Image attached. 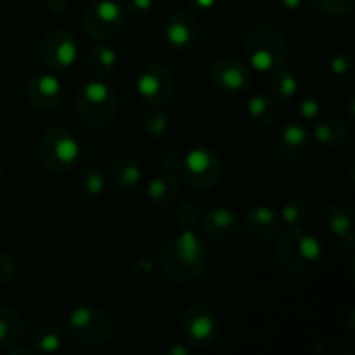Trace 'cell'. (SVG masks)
I'll list each match as a JSON object with an SVG mask.
<instances>
[{"mask_svg":"<svg viewBox=\"0 0 355 355\" xmlns=\"http://www.w3.org/2000/svg\"><path fill=\"white\" fill-rule=\"evenodd\" d=\"M350 64H352V59H350V55L345 54V52H338V54L331 55V59H329V62H328V68L333 75L343 76L349 73Z\"/></svg>","mask_w":355,"mask_h":355,"instance_id":"obj_33","label":"cell"},{"mask_svg":"<svg viewBox=\"0 0 355 355\" xmlns=\"http://www.w3.org/2000/svg\"><path fill=\"white\" fill-rule=\"evenodd\" d=\"M201 222V210L198 205L184 201L175 208V224L180 231H194Z\"/></svg>","mask_w":355,"mask_h":355,"instance_id":"obj_30","label":"cell"},{"mask_svg":"<svg viewBox=\"0 0 355 355\" xmlns=\"http://www.w3.org/2000/svg\"><path fill=\"white\" fill-rule=\"evenodd\" d=\"M0 175H2V166H0Z\"/></svg>","mask_w":355,"mask_h":355,"instance_id":"obj_43","label":"cell"},{"mask_svg":"<svg viewBox=\"0 0 355 355\" xmlns=\"http://www.w3.org/2000/svg\"><path fill=\"white\" fill-rule=\"evenodd\" d=\"M168 116L159 110L149 111V113L144 114V118H142V132L151 139L163 137V135L166 134V130H168Z\"/></svg>","mask_w":355,"mask_h":355,"instance_id":"obj_31","label":"cell"},{"mask_svg":"<svg viewBox=\"0 0 355 355\" xmlns=\"http://www.w3.org/2000/svg\"><path fill=\"white\" fill-rule=\"evenodd\" d=\"M153 272V262L151 259H141L139 262H135V266L132 267V274L135 277H148Z\"/></svg>","mask_w":355,"mask_h":355,"instance_id":"obj_35","label":"cell"},{"mask_svg":"<svg viewBox=\"0 0 355 355\" xmlns=\"http://www.w3.org/2000/svg\"><path fill=\"white\" fill-rule=\"evenodd\" d=\"M246 110H248L250 118L262 127H270L279 118V106L267 94H255L250 97Z\"/></svg>","mask_w":355,"mask_h":355,"instance_id":"obj_21","label":"cell"},{"mask_svg":"<svg viewBox=\"0 0 355 355\" xmlns=\"http://www.w3.org/2000/svg\"><path fill=\"white\" fill-rule=\"evenodd\" d=\"M245 54L250 68L272 73L288 58L286 37L272 23L253 24L245 37Z\"/></svg>","mask_w":355,"mask_h":355,"instance_id":"obj_3","label":"cell"},{"mask_svg":"<svg viewBox=\"0 0 355 355\" xmlns=\"http://www.w3.org/2000/svg\"><path fill=\"white\" fill-rule=\"evenodd\" d=\"M62 345V329L59 326H42L33 333V349L40 354H54Z\"/></svg>","mask_w":355,"mask_h":355,"instance_id":"obj_27","label":"cell"},{"mask_svg":"<svg viewBox=\"0 0 355 355\" xmlns=\"http://www.w3.org/2000/svg\"><path fill=\"white\" fill-rule=\"evenodd\" d=\"M75 184L80 193L85 194V196H99L104 193L106 179H104L99 166H96L94 163H83L76 172Z\"/></svg>","mask_w":355,"mask_h":355,"instance_id":"obj_23","label":"cell"},{"mask_svg":"<svg viewBox=\"0 0 355 355\" xmlns=\"http://www.w3.org/2000/svg\"><path fill=\"white\" fill-rule=\"evenodd\" d=\"M173 85L175 83H173L170 69L159 62H151V64L144 66L135 82L139 96L149 106H165L172 97Z\"/></svg>","mask_w":355,"mask_h":355,"instance_id":"obj_12","label":"cell"},{"mask_svg":"<svg viewBox=\"0 0 355 355\" xmlns=\"http://www.w3.org/2000/svg\"><path fill=\"white\" fill-rule=\"evenodd\" d=\"M355 0H309V6L324 16H347L354 10Z\"/></svg>","mask_w":355,"mask_h":355,"instance_id":"obj_29","label":"cell"},{"mask_svg":"<svg viewBox=\"0 0 355 355\" xmlns=\"http://www.w3.org/2000/svg\"><path fill=\"white\" fill-rule=\"evenodd\" d=\"M269 89L276 99L290 101L298 94L300 83H298V78L290 71V69H284L283 66H281V68L274 69V71L270 73Z\"/></svg>","mask_w":355,"mask_h":355,"instance_id":"obj_25","label":"cell"},{"mask_svg":"<svg viewBox=\"0 0 355 355\" xmlns=\"http://www.w3.org/2000/svg\"><path fill=\"white\" fill-rule=\"evenodd\" d=\"M68 333L87 347L106 345L113 338V321L104 311L96 307H76L66 321Z\"/></svg>","mask_w":355,"mask_h":355,"instance_id":"obj_6","label":"cell"},{"mask_svg":"<svg viewBox=\"0 0 355 355\" xmlns=\"http://www.w3.org/2000/svg\"><path fill=\"white\" fill-rule=\"evenodd\" d=\"M111 175H113L116 187H120V189L123 191H130L134 189V187H137L139 182H141L142 168L141 165H139L137 159L120 158L113 165Z\"/></svg>","mask_w":355,"mask_h":355,"instance_id":"obj_24","label":"cell"},{"mask_svg":"<svg viewBox=\"0 0 355 355\" xmlns=\"http://www.w3.org/2000/svg\"><path fill=\"white\" fill-rule=\"evenodd\" d=\"M40 158L52 172H68L80 158L78 141L66 128H47L40 139Z\"/></svg>","mask_w":355,"mask_h":355,"instance_id":"obj_7","label":"cell"},{"mask_svg":"<svg viewBox=\"0 0 355 355\" xmlns=\"http://www.w3.org/2000/svg\"><path fill=\"white\" fill-rule=\"evenodd\" d=\"M28 99L31 106H35L40 111H51L58 107L62 97V85L55 76L40 73L33 75L28 82Z\"/></svg>","mask_w":355,"mask_h":355,"instance_id":"obj_16","label":"cell"},{"mask_svg":"<svg viewBox=\"0 0 355 355\" xmlns=\"http://www.w3.org/2000/svg\"><path fill=\"white\" fill-rule=\"evenodd\" d=\"M116 61V52L107 45H97L87 55V66H89L90 73H94L97 78H106L114 69Z\"/></svg>","mask_w":355,"mask_h":355,"instance_id":"obj_26","label":"cell"},{"mask_svg":"<svg viewBox=\"0 0 355 355\" xmlns=\"http://www.w3.org/2000/svg\"><path fill=\"white\" fill-rule=\"evenodd\" d=\"M314 139L324 148H338L349 139V127L340 118H322L314 125Z\"/></svg>","mask_w":355,"mask_h":355,"instance_id":"obj_20","label":"cell"},{"mask_svg":"<svg viewBox=\"0 0 355 355\" xmlns=\"http://www.w3.org/2000/svg\"><path fill=\"white\" fill-rule=\"evenodd\" d=\"M162 272L177 284L200 279L210 262V253L203 239L194 231H180L172 236L158 253Z\"/></svg>","mask_w":355,"mask_h":355,"instance_id":"obj_1","label":"cell"},{"mask_svg":"<svg viewBox=\"0 0 355 355\" xmlns=\"http://www.w3.org/2000/svg\"><path fill=\"white\" fill-rule=\"evenodd\" d=\"M307 203L300 200V198H293V200L286 201L283 205L279 211V218L284 224L290 225V227H298V225H302L307 220Z\"/></svg>","mask_w":355,"mask_h":355,"instance_id":"obj_28","label":"cell"},{"mask_svg":"<svg viewBox=\"0 0 355 355\" xmlns=\"http://www.w3.org/2000/svg\"><path fill=\"white\" fill-rule=\"evenodd\" d=\"M326 224L329 231L342 239L345 245L352 246L355 238V210L349 201H335L326 210Z\"/></svg>","mask_w":355,"mask_h":355,"instance_id":"obj_17","label":"cell"},{"mask_svg":"<svg viewBox=\"0 0 355 355\" xmlns=\"http://www.w3.org/2000/svg\"><path fill=\"white\" fill-rule=\"evenodd\" d=\"M40 59L44 64L52 69H68L78 59V44L75 37L66 30H52L42 38L38 49Z\"/></svg>","mask_w":355,"mask_h":355,"instance_id":"obj_13","label":"cell"},{"mask_svg":"<svg viewBox=\"0 0 355 355\" xmlns=\"http://www.w3.org/2000/svg\"><path fill=\"white\" fill-rule=\"evenodd\" d=\"M128 9L134 14H146L153 9V0H128Z\"/></svg>","mask_w":355,"mask_h":355,"instance_id":"obj_36","label":"cell"},{"mask_svg":"<svg viewBox=\"0 0 355 355\" xmlns=\"http://www.w3.org/2000/svg\"><path fill=\"white\" fill-rule=\"evenodd\" d=\"M9 354L10 355H16V354H28V355H31V354H35V349L33 350H28V349H10V347H9Z\"/></svg>","mask_w":355,"mask_h":355,"instance_id":"obj_42","label":"cell"},{"mask_svg":"<svg viewBox=\"0 0 355 355\" xmlns=\"http://www.w3.org/2000/svg\"><path fill=\"white\" fill-rule=\"evenodd\" d=\"M274 6L281 12H297L302 6V0H274Z\"/></svg>","mask_w":355,"mask_h":355,"instance_id":"obj_37","label":"cell"},{"mask_svg":"<svg viewBox=\"0 0 355 355\" xmlns=\"http://www.w3.org/2000/svg\"><path fill=\"white\" fill-rule=\"evenodd\" d=\"M354 96L349 97V101H347V113H349V121H354Z\"/></svg>","mask_w":355,"mask_h":355,"instance_id":"obj_41","label":"cell"},{"mask_svg":"<svg viewBox=\"0 0 355 355\" xmlns=\"http://www.w3.org/2000/svg\"><path fill=\"white\" fill-rule=\"evenodd\" d=\"M68 3L69 0H45V7L54 14H61L62 10H66Z\"/></svg>","mask_w":355,"mask_h":355,"instance_id":"obj_39","label":"cell"},{"mask_svg":"<svg viewBox=\"0 0 355 355\" xmlns=\"http://www.w3.org/2000/svg\"><path fill=\"white\" fill-rule=\"evenodd\" d=\"M184 340L194 349H208L220 336V319L208 305L194 304L182 315Z\"/></svg>","mask_w":355,"mask_h":355,"instance_id":"obj_8","label":"cell"},{"mask_svg":"<svg viewBox=\"0 0 355 355\" xmlns=\"http://www.w3.org/2000/svg\"><path fill=\"white\" fill-rule=\"evenodd\" d=\"M125 21L123 9L114 0H96L83 16V30L94 40L113 38L121 30Z\"/></svg>","mask_w":355,"mask_h":355,"instance_id":"obj_10","label":"cell"},{"mask_svg":"<svg viewBox=\"0 0 355 355\" xmlns=\"http://www.w3.org/2000/svg\"><path fill=\"white\" fill-rule=\"evenodd\" d=\"M17 267L14 260L6 253H0V288L7 286L16 277Z\"/></svg>","mask_w":355,"mask_h":355,"instance_id":"obj_32","label":"cell"},{"mask_svg":"<svg viewBox=\"0 0 355 355\" xmlns=\"http://www.w3.org/2000/svg\"><path fill=\"white\" fill-rule=\"evenodd\" d=\"M24 335V322L16 311L0 307V349L17 345Z\"/></svg>","mask_w":355,"mask_h":355,"instance_id":"obj_22","label":"cell"},{"mask_svg":"<svg viewBox=\"0 0 355 355\" xmlns=\"http://www.w3.org/2000/svg\"><path fill=\"white\" fill-rule=\"evenodd\" d=\"M319 110H321V106H319V101L315 97H305L298 104V114L304 120H315L319 114Z\"/></svg>","mask_w":355,"mask_h":355,"instance_id":"obj_34","label":"cell"},{"mask_svg":"<svg viewBox=\"0 0 355 355\" xmlns=\"http://www.w3.org/2000/svg\"><path fill=\"white\" fill-rule=\"evenodd\" d=\"M312 144V135L300 121H288L281 125L270 139V149L281 162H297L307 155Z\"/></svg>","mask_w":355,"mask_h":355,"instance_id":"obj_11","label":"cell"},{"mask_svg":"<svg viewBox=\"0 0 355 355\" xmlns=\"http://www.w3.org/2000/svg\"><path fill=\"white\" fill-rule=\"evenodd\" d=\"M201 229H203V234L214 241H231L241 229V218L231 208L218 207L201 217Z\"/></svg>","mask_w":355,"mask_h":355,"instance_id":"obj_14","label":"cell"},{"mask_svg":"<svg viewBox=\"0 0 355 355\" xmlns=\"http://www.w3.org/2000/svg\"><path fill=\"white\" fill-rule=\"evenodd\" d=\"M277 262L297 276L315 272L324 259V248L318 236L298 227H290L277 238L274 245Z\"/></svg>","mask_w":355,"mask_h":355,"instance_id":"obj_2","label":"cell"},{"mask_svg":"<svg viewBox=\"0 0 355 355\" xmlns=\"http://www.w3.org/2000/svg\"><path fill=\"white\" fill-rule=\"evenodd\" d=\"M187 3H189L191 9L203 12V10L214 9V6L217 3V0H187Z\"/></svg>","mask_w":355,"mask_h":355,"instance_id":"obj_38","label":"cell"},{"mask_svg":"<svg viewBox=\"0 0 355 355\" xmlns=\"http://www.w3.org/2000/svg\"><path fill=\"white\" fill-rule=\"evenodd\" d=\"M180 173L191 189L208 191L218 184L222 177L220 155L210 146H196L180 159Z\"/></svg>","mask_w":355,"mask_h":355,"instance_id":"obj_5","label":"cell"},{"mask_svg":"<svg viewBox=\"0 0 355 355\" xmlns=\"http://www.w3.org/2000/svg\"><path fill=\"white\" fill-rule=\"evenodd\" d=\"M168 355H187V349L186 347H180V345H173L166 350Z\"/></svg>","mask_w":355,"mask_h":355,"instance_id":"obj_40","label":"cell"},{"mask_svg":"<svg viewBox=\"0 0 355 355\" xmlns=\"http://www.w3.org/2000/svg\"><path fill=\"white\" fill-rule=\"evenodd\" d=\"M279 214L270 207H253L245 215L246 232L257 239H270L279 232Z\"/></svg>","mask_w":355,"mask_h":355,"instance_id":"obj_18","label":"cell"},{"mask_svg":"<svg viewBox=\"0 0 355 355\" xmlns=\"http://www.w3.org/2000/svg\"><path fill=\"white\" fill-rule=\"evenodd\" d=\"M165 38L175 51H189L200 38V24L189 12H173L165 23Z\"/></svg>","mask_w":355,"mask_h":355,"instance_id":"obj_15","label":"cell"},{"mask_svg":"<svg viewBox=\"0 0 355 355\" xmlns=\"http://www.w3.org/2000/svg\"><path fill=\"white\" fill-rule=\"evenodd\" d=\"M252 68L238 58L215 59L208 68V80L222 94L238 96L252 85Z\"/></svg>","mask_w":355,"mask_h":355,"instance_id":"obj_9","label":"cell"},{"mask_svg":"<svg viewBox=\"0 0 355 355\" xmlns=\"http://www.w3.org/2000/svg\"><path fill=\"white\" fill-rule=\"evenodd\" d=\"M75 106L83 123L94 128L110 127L116 120L120 110L118 94L113 87L101 80H92L80 87L75 96Z\"/></svg>","mask_w":355,"mask_h":355,"instance_id":"obj_4","label":"cell"},{"mask_svg":"<svg viewBox=\"0 0 355 355\" xmlns=\"http://www.w3.org/2000/svg\"><path fill=\"white\" fill-rule=\"evenodd\" d=\"M146 194L156 207H170L175 203L180 194V180L170 172L159 173L149 180Z\"/></svg>","mask_w":355,"mask_h":355,"instance_id":"obj_19","label":"cell"}]
</instances>
